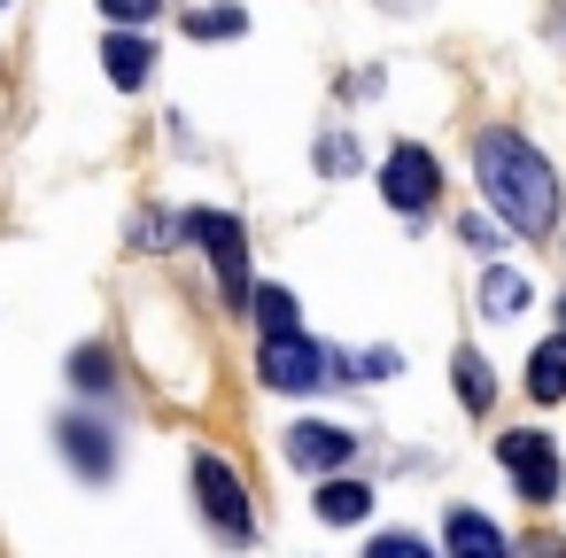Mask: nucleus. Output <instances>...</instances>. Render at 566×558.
<instances>
[{
  "label": "nucleus",
  "mask_w": 566,
  "mask_h": 558,
  "mask_svg": "<svg viewBox=\"0 0 566 558\" xmlns=\"http://www.w3.org/2000/svg\"><path fill=\"white\" fill-rule=\"evenodd\" d=\"M473 179H481L489 210H496L512 233H527V241L558 233V171L535 156V140H520V133H481V140H473Z\"/></svg>",
  "instance_id": "f257e3e1"
},
{
  "label": "nucleus",
  "mask_w": 566,
  "mask_h": 558,
  "mask_svg": "<svg viewBox=\"0 0 566 558\" xmlns=\"http://www.w3.org/2000/svg\"><path fill=\"white\" fill-rule=\"evenodd\" d=\"M195 504H202V519H210L226 543H249V535H256L249 488H241V473H233L218 450H195Z\"/></svg>",
  "instance_id": "f03ea898"
},
{
  "label": "nucleus",
  "mask_w": 566,
  "mask_h": 558,
  "mask_svg": "<svg viewBox=\"0 0 566 558\" xmlns=\"http://www.w3.org/2000/svg\"><path fill=\"white\" fill-rule=\"evenodd\" d=\"M187 241H202V256H210L226 303L249 310V233H241V218H226V210H195V218H187Z\"/></svg>",
  "instance_id": "7ed1b4c3"
},
{
  "label": "nucleus",
  "mask_w": 566,
  "mask_h": 558,
  "mask_svg": "<svg viewBox=\"0 0 566 558\" xmlns=\"http://www.w3.org/2000/svg\"><path fill=\"white\" fill-rule=\"evenodd\" d=\"M334 349L326 341H311V334H264V349H256V372L272 380V388H318V380H334Z\"/></svg>",
  "instance_id": "20e7f679"
},
{
  "label": "nucleus",
  "mask_w": 566,
  "mask_h": 558,
  "mask_svg": "<svg viewBox=\"0 0 566 558\" xmlns=\"http://www.w3.org/2000/svg\"><path fill=\"white\" fill-rule=\"evenodd\" d=\"M496 457L512 465V481H520L527 504H551V496H558V442H551L543 427H504V434H496Z\"/></svg>",
  "instance_id": "39448f33"
},
{
  "label": "nucleus",
  "mask_w": 566,
  "mask_h": 558,
  "mask_svg": "<svg viewBox=\"0 0 566 558\" xmlns=\"http://www.w3.org/2000/svg\"><path fill=\"white\" fill-rule=\"evenodd\" d=\"M434 187H442V164L419 148V140H403V148H388V164H380V194L403 210V218H419L427 202H434Z\"/></svg>",
  "instance_id": "423d86ee"
},
{
  "label": "nucleus",
  "mask_w": 566,
  "mask_h": 558,
  "mask_svg": "<svg viewBox=\"0 0 566 558\" xmlns=\"http://www.w3.org/2000/svg\"><path fill=\"white\" fill-rule=\"evenodd\" d=\"M349 450H357V434H349V427H326V419L287 427V465H303V473H342V465H349Z\"/></svg>",
  "instance_id": "0eeeda50"
},
{
  "label": "nucleus",
  "mask_w": 566,
  "mask_h": 558,
  "mask_svg": "<svg viewBox=\"0 0 566 558\" xmlns=\"http://www.w3.org/2000/svg\"><path fill=\"white\" fill-rule=\"evenodd\" d=\"M102 63H109V86L140 94V86H148V71H156V48H148L140 32H125V24H117V32L102 40Z\"/></svg>",
  "instance_id": "6e6552de"
},
{
  "label": "nucleus",
  "mask_w": 566,
  "mask_h": 558,
  "mask_svg": "<svg viewBox=\"0 0 566 558\" xmlns=\"http://www.w3.org/2000/svg\"><path fill=\"white\" fill-rule=\"evenodd\" d=\"M442 535H450V558H512L504 527H496V519H481V512H465V504L442 519Z\"/></svg>",
  "instance_id": "1a4fd4ad"
},
{
  "label": "nucleus",
  "mask_w": 566,
  "mask_h": 558,
  "mask_svg": "<svg viewBox=\"0 0 566 558\" xmlns=\"http://www.w3.org/2000/svg\"><path fill=\"white\" fill-rule=\"evenodd\" d=\"M55 434H63V457H71V465H78L86 481H102V473L117 465V442H109V434H102L94 419H63Z\"/></svg>",
  "instance_id": "9d476101"
},
{
  "label": "nucleus",
  "mask_w": 566,
  "mask_h": 558,
  "mask_svg": "<svg viewBox=\"0 0 566 558\" xmlns=\"http://www.w3.org/2000/svg\"><path fill=\"white\" fill-rule=\"evenodd\" d=\"M311 512H318V519H334V527H357V519L373 512V488H365V481H334V473H318Z\"/></svg>",
  "instance_id": "9b49d317"
},
{
  "label": "nucleus",
  "mask_w": 566,
  "mask_h": 558,
  "mask_svg": "<svg viewBox=\"0 0 566 558\" xmlns=\"http://www.w3.org/2000/svg\"><path fill=\"white\" fill-rule=\"evenodd\" d=\"M527 396H535V403H558V396H566V334H551V341L527 357Z\"/></svg>",
  "instance_id": "f8f14e48"
},
{
  "label": "nucleus",
  "mask_w": 566,
  "mask_h": 558,
  "mask_svg": "<svg viewBox=\"0 0 566 558\" xmlns=\"http://www.w3.org/2000/svg\"><path fill=\"white\" fill-rule=\"evenodd\" d=\"M450 372H458V403H465V411H489V403H496V380H489V357H481V349H458Z\"/></svg>",
  "instance_id": "ddd939ff"
},
{
  "label": "nucleus",
  "mask_w": 566,
  "mask_h": 558,
  "mask_svg": "<svg viewBox=\"0 0 566 558\" xmlns=\"http://www.w3.org/2000/svg\"><path fill=\"white\" fill-rule=\"evenodd\" d=\"M527 310V280L520 272H481V318H520Z\"/></svg>",
  "instance_id": "4468645a"
},
{
  "label": "nucleus",
  "mask_w": 566,
  "mask_h": 558,
  "mask_svg": "<svg viewBox=\"0 0 566 558\" xmlns=\"http://www.w3.org/2000/svg\"><path fill=\"white\" fill-rule=\"evenodd\" d=\"M249 318H264V334H295V295L287 287H249Z\"/></svg>",
  "instance_id": "2eb2a0df"
},
{
  "label": "nucleus",
  "mask_w": 566,
  "mask_h": 558,
  "mask_svg": "<svg viewBox=\"0 0 566 558\" xmlns=\"http://www.w3.org/2000/svg\"><path fill=\"white\" fill-rule=\"evenodd\" d=\"M249 17L241 9H202V17H187V40H233Z\"/></svg>",
  "instance_id": "dca6fc26"
},
{
  "label": "nucleus",
  "mask_w": 566,
  "mask_h": 558,
  "mask_svg": "<svg viewBox=\"0 0 566 558\" xmlns=\"http://www.w3.org/2000/svg\"><path fill=\"white\" fill-rule=\"evenodd\" d=\"M71 380L78 388H109V349H78L71 357Z\"/></svg>",
  "instance_id": "f3484780"
},
{
  "label": "nucleus",
  "mask_w": 566,
  "mask_h": 558,
  "mask_svg": "<svg viewBox=\"0 0 566 558\" xmlns=\"http://www.w3.org/2000/svg\"><path fill=\"white\" fill-rule=\"evenodd\" d=\"M156 9H164V0H102V17H109V24H148Z\"/></svg>",
  "instance_id": "a211bd4d"
},
{
  "label": "nucleus",
  "mask_w": 566,
  "mask_h": 558,
  "mask_svg": "<svg viewBox=\"0 0 566 558\" xmlns=\"http://www.w3.org/2000/svg\"><path fill=\"white\" fill-rule=\"evenodd\" d=\"M365 558H427V543H419V535H380Z\"/></svg>",
  "instance_id": "6ab92c4d"
},
{
  "label": "nucleus",
  "mask_w": 566,
  "mask_h": 558,
  "mask_svg": "<svg viewBox=\"0 0 566 558\" xmlns=\"http://www.w3.org/2000/svg\"><path fill=\"white\" fill-rule=\"evenodd\" d=\"M396 365H403V357H396V349H373V357H357V380H388V372H396Z\"/></svg>",
  "instance_id": "aec40b11"
},
{
  "label": "nucleus",
  "mask_w": 566,
  "mask_h": 558,
  "mask_svg": "<svg viewBox=\"0 0 566 558\" xmlns=\"http://www.w3.org/2000/svg\"><path fill=\"white\" fill-rule=\"evenodd\" d=\"M512 558H566V543H527V550H512Z\"/></svg>",
  "instance_id": "412c9836"
},
{
  "label": "nucleus",
  "mask_w": 566,
  "mask_h": 558,
  "mask_svg": "<svg viewBox=\"0 0 566 558\" xmlns=\"http://www.w3.org/2000/svg\"><path fill=\"white\" fill-rule=\"evenodd\" d=\"M558 334H566V303H558Z\"/></svg>",
  "instance_id": "4be33fe9"
},
{
  "label": "nucleus",
  "mask_w": 566,
  "mask_h": 558,
  "mask_svg": "<svg viewBox=\"0 0 566 558\" xmlns=\"http://www.w3.org/2000/svg\"><path fill=\"white\" fill-rule=\"evenodd\" d=\"M0 9H9V0H0Z\"/></svg>",
  "instance_id": "5701e85b"
}]
</instances>
